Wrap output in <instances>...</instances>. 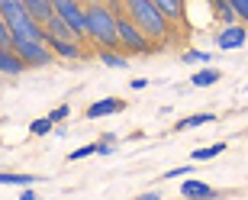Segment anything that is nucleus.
I'll return each instance as SVG.
<instances>
[{
	"label": "nucleus",
	"instance_id": "2eb2a0df",
	"mask_svg": "<svg viewBox=\"0 0 248 200\" xmlns=\"http://www.w3.org/2000/svg\"><path fill=\"white\" fill-rule=\"evenodd\" d=\"M219 81V71H216V68H206V71H197L190 78V84L193 87H210V84H216Z\"/></svg>",
	"mask_w": 248,
	"mask_h": 200
},
{
	"label": "nucleus",
	"instance_id": "a211bd4d",
	"mask_svg": "<svg viewBox=\"0 0 248 200\" xmlns=\"http://www.w3.org/2000/svg\"><path fill=\"white\" fill-rule=\"evenodd\" d=\"M100 62L103 65H107V68H126V58H123V55H116V52H113V49H103V52H100Z\"/></svg>",
	"mask_w": 248,
	"mask_h": 200
},
{
	"label": "nucleus",
	"instance_id": "9b49d317",
	"mask_svg": "<svg viewBox=\"0 0 248 200\" xmlns=\"http://www.w3.org/2000/svg\"><path fill=\"white\" fill-rule=\"evenodd\" d=\"M23 3H26V10L39 19V23H42V26L55 17V3H52V0H23Z\"/></svg>",
	"mask_w": 248,
	"mask_h": 200
},
{
	"label": "nucleus",
	"instance_id": "0eeeda50",
	"mask_svg": "<svg viewBox=\"0 0 248 200\" xmlns=\"http://www.w3.org/2000/svg\"><path fill=\"white\" fill-rule=\"evenodd\" d=\"M123 110H126V100H120V97H103V100H97V103H91V107H87V119L113 117V113H123Z\"/></svg>",
	"mask_w": 248,
	"mask_h": 200
},
{
	"label": "nucleus",
	"instance_id": "423d86ee",
	"mask_svg": "<svg viewBox=\"0 0 248 200\" xmlns=\"http://www.w3.org/2000/svg\"><path fill=\"white\" fill-rule=\"evenodd\" d=\"M13 52L26 65H48L55 58V52L48 49V42H23V39H16V42H13Z\"/></svg>",
	"mask_w": 248,
	"mask_h": 200
},
{
	"label": "nucleus",
	"instance_id": "bb28decb",
	"mask_svg": "<svg viewBox=\"0 0 248 200\" xmlns=\"http://www.w3.org/2000/svg\"><path fill=\"white\" fill-rule=\"evenodd\" d=\"M145 87H148L145 78H132V91H145Z\"/></svg>",
	"mask_w": 248,
	"mask_h": 200
},
{
	"label": "nucleus",
	"instance_id": "aec40b11",
	"mask_svg": "<svg viewBox=\"0 0 248 200\" xmlns=\"http://www.w3.org/2000/svg\"><path fill=\"white\" fill-rule=\"evenodd\" d=\"M0 184H19V187H29V184H36V174H0Z\"/></svg>",
	"mask_w": 248,
	"mask_h": 200
},
{
	"label": "nucleus",
	"instance_id": "6ab92c4d",
	"mask_svg": "<svg viewBox=\"0 0 248 200\" xmlns=\"http://www.w3.org/2000/svg\"><path fill=\"white\" fill-rule=\"evenodd\" d=\"M52 129H55L52 117H42V119H32V123H29V133H32V136H46V133H52Z\"/></svg>",
	"mask_w": 248,
	"mask_h": 200
},
{
	"label": "nucleus",
	"instance_id": "b1692460",
	"mask_svg": "<svg viewBox=\"0 0 248 200\" xmlns=\"http://www.w3.org/2000/svg\"><path fill=\"white\" fill-rule=\"evenodd\" d=\"M48 117H52V123H62V119L71 117V107H68V103H62V107H55L52 113H48Z\"/></svg>",
	"mask_w": 248,
	"mask_h": 200
},
{
	"label": "nucleus",
	"instance_id": "dca6fc26",
	"mask_svg": "<svg viewBox=\"0 0 248 200\" xmlns=\"http://www.w3.org/2000/svg\"><path fill=\"white\" fill-rule=\"evenodd\" d=\"M226 152V142H216V146H206V149H197L193 152V162H210V158H216V155Z\"/></svg>",
	"mask_w": 248,
	"mask_h": 200
},
{
	"label": "nucleus",
	"instance_id": "1a4fd4ad",
	"mask_svg": "<svg viewBox=\"0 0 248 200\" xmlns=\"http://www.w3.org/2000/svg\"><path fill=\"white\" fill-rule=\"evenodd\" d=\"M26 68H29V65L23 62L13 49H3V46H0V71H3V74H23Z\"/></svg>",
	"mask_w": 248,
	"mask_h": 200
},
{
	"label": "nucleus",
	"instance_id": "9d476101",
	"mask_svg": "<svg viewBox=\"0 0 248 200\" xmlns=\"http://www.w3.org/2000/svg\"><path fill=\"white\" fill-rule=\"evenodd\" d=\"M46 33H48V36H55V39H68V42H81V36H78V33H74V29L68 26V23H64L62 17H58V13H55V17H52V19L46 23Z\"/></svg>",
	"mask_w": 248,
	"mask_h": 200
},
{
	"label": "nucleus",
	"instance_id": "20e7f679",
	"mask_svg": "<svg viewBox=\"0 0 248 200\" xmlns=\"http://www.w3.org/2000/svg\"><path fill=\"white\" fill-rule=\"evenodd\" d=\"M116 29H120V46L126 49V52H152L145 33H142V29H139L132 19L116 17Z\"/></svg>",
	"mask_w": 248,
	"mask_h": 200
},
{
	"label": "nucleus",
	"instance_id": "f03ea898",
	"mask_svg": "<svg viewBox=\"0 0 248 200\" xmlns=\"http://www.w3.org/2000/svg\"><path fill=\"white\" fill-rule=\"evenodd\" d=\"M126 10H129V19H132L145 36L158 39V42L168 39V23H171V19L158 10L155 0H126Z\"/></svg>",
	"mask_w": 248,
	"mask_h": 200
},
{
	"label": "nucleus",
	"instance_id": "5701e85b",
	"mask_svg": "<svg viewBox=\"0 0 248 200\" xmlns=\"http://www.w3.org/2000/svg\"><path fill=\"white\" fill-rule=\"evenodd\" d=\"M184 62L187 65H193V62H210V55H206V52H200V49H190V52H184Z\"/></svg>",
	"mask_w": 248,
	"mask_h": 200
},
{
	"label": "nucleus",
	"instance_id": "f8f14e48",
	"mask_svg": "<svg viewBox=\"0 0 248 200\" xmlns=\"http://www.w3.org/2000/svg\"><path fill=\"white\" fill-rule=\"evenodd\" d=\"M48 49L55 55H62V58H81V46H78V42H68V39L48 36Z\"/></svg>",
	"mask_w": 248,
	"mask_h": 200
},
{
	"label": "nucleus",
	"instance_id": "f3484780",
	"mask_svg": "<svg viewBox=\"0 0 248 200\" xmlns=\"http://www.w3.org/2000/svg\"><path fill=\"white\" fill-rule=\"evenodd\" d=\"M213 113H193V117H187V119H181L177 123V129H193V126H203V123H213Z\"/></svg>",
	"mask_w": 248,
	"mask_h": 200
},
{
	"label": "nucleus",
	"instance_id": "393cba45",
	"mask_svg": "<svg viewBox=\"0 0 248 200\" xmlns=\"http://www.w3.org/2000/svg\"><path fill=\"white\" fill-rule=\"evenodd\" d=\"M232 7H235V13H239V19H245L248 23V0H229Z\"/></svg>",
	"mask_w": 248,
	"mask_h": 200
},
{
	"label": "nucleus",
	"instance_id": "39448f33",
	"mask_svg": "<svg viewBox=\"0 0 248 200\" xmlns=\"http://www.w3.org/2000/svg\"><path fill=\"white\" fill-rule=\"evenodd\" d=\"M52 3H55V13L78 33V36H87V13H84V7L78 0H52Z\"/></svg>",
	"mask_w": 248,
	"mask_h": 200
},
{
	"label": "nucleus",
	"instance_id": "f257e3e1",
	"mask_svg": "<svg viewBox=\"0 0 248 200\" xmlns=\"http://www.w3.org/2000/svg\"><path fill=\"white\" fill-rule=\"evenodd\" d=\"M0 13H3L10 33H13V42L16 39H23V42H48L46 26L29 13L23 0H0Z\"/></svg>",
	"mask_w": 248,
	"mask_h": 200
},
{
	"label": "nucleus",
	"instance_id": "6e6552de",
	"mask_svg": "<svg viewBox=\"0 0 248 200\" xmlns=\"http://www.w3.org/2000/svg\"><path fill=\"white\" fill-rule=\"evenodd\" d=\"M245 39H248V29L232 23V26H226L219 36H216V46L229 52V49H242V46H245Z\"/></svg>",
	"mask_w": 248,
	"mask_h": 200
},
{
	"label": "nucleus",
	"instance_id": "ddd939ff",
	"mask_svg": "<svg viewBox=\"0 0 248 200\" xmlns=\"http://www.w3.org/2000/svg\"><path fill=\"white\" fill-rule=\"evenodd\" d=\"M155 3L171 23H174V19H184V0H155Z\"/></svg>",
	"mask_w": 248,
	"mask_h": 200
},
{
	"label": "nucleus",
	"instance_id": "4468645a",
	"mask_svg": "<svg viewBox=\"0 0 248 200\" xmlns=\"http://www.w3.org/2000/svg\"><path fill=\"white\" fill-rule=\"evenodd\" d=\"M181 194L184 197H213V187L203 181H184L181 184Z\"/></svg>",
	"mask_w": 248,
	"mask_h": 200
},
{
	"label": "nucleus",
	"instance_id": "412c9836",
	"mask_svg": "<svg viewBox=\"0 0 248 200\" xmlns=\"http://www.w3.org/2000/svg\"><path fill=\"white\" fill-rule=\"evenodd\" d=\"M87 155H100V142H91V146H81L71 152V162H81V158H87Z\"/></svg>",
	"mask_w": 248,
	"mask_h": 200
},
{
	"label": "nucleus",
	"instance_id": "a878e982",
	"mask_svg": "<svg viewBox=\"0 0 248 200\" xmlns=\"http://www.w3.org/2000/svg\"><path fill=\"white\" fill-rule=\"evenodd\" d=\"M181 174H193V168L190 165H184V168H168L165 178H181Z\"/></svg>",
	"mask_w": 248,
	"mask_h": 200
},
{
	"label": "nucleus",
	"instance_id": "4be33fe9",
	"mask_svg": "<svg viewBox=\"0 0 248 200\" xmlns=\"http://www.w3.org/2000/svg\"><path fill=\"white\" fill-rule=\"evenodd\" d=\"M0 46H3V49H13V33H10L3 13H0Z\"/></svg>",
	"mask_w": 248,
	"mask_h": 200
},
{
	"label": "nucleus",
	"instance_id": "7ed1b4c3",
	"mask_svg": "<svg viewBox=\"0 0 248 200\" xmlns=\"http://www.w3.org/2000/svg\"><path fill=\"white\" fill-rule=\"evenodd\" d=\"M87 13V36L97 39L103 49H116L120 46V29H116V17L103 3H91L84 10Z\"/></svg>",
	"mask_w": 248,
	"mask_h": 200
}]
</instances>
